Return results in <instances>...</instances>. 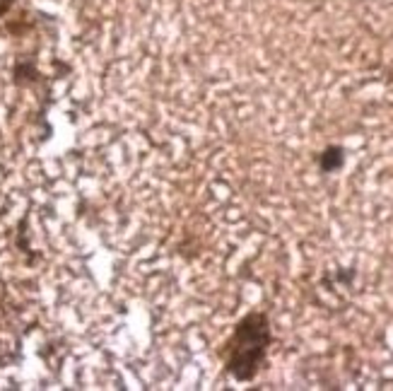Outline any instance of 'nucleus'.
Returning a JSON list of instances; mask_svg holds the SVG:
<instances>
[{"mask_svg":"<svg viewBox=\"0 0 393 391\" xmlns=\"http://www.w3.org/2000/svg\"><path fill=\"white\" fill-rule=\"evenodd\" d=\"M273 345V329L268 314L251 309L234 324L232 336L222 343L224 372L237 382H253L265 368L268 348Z\"/></svg>","mask_w":393,"mask_h":391,"instance_id":"1","label":"nucleus"},{"mask_svg":"<svg viewBox=\"0 0 393 391\" xmlns=\"http://www.w3.org/2000/svg\"><path fill=\"white\" fill-rule=\"evenodd\" d=\"M316 162L323 174L341 172V169L345 167V148H343V145H328V148H323L321 153H318Z\"/></svg>","mask_w":393,"mask_h":391,"instance_id":"2","label":"nucleus"},{"mask_svg":"<svg viewBox=\"0 0 393 391\" xmlns=\"http://www.w3.org/2000/svg\"><path fill=\"white\" fill-rule=\"evenodd\" d=\"M39 77L37 68L32 66V63H17V68H15V82L17 85H27V82H34Z\"/></svg>","mask_w":393,"mask_h":391,"instance_id":"3","label":"nucleus"}]
</instances>
